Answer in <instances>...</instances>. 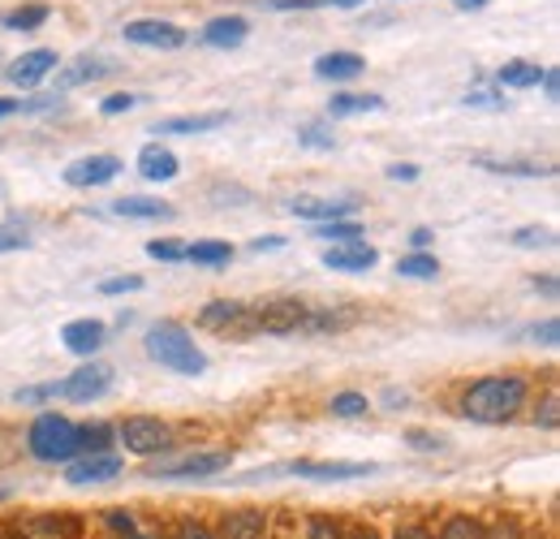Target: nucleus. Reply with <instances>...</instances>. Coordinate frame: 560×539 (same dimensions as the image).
Here are the masks:
<instances>
[{"mask_svg":"<svg viewBox=\"0 0 560 539\" xmlns=\"http://www.w3.org/2000/svg\"><path fill=\"white\" fill-rule=\"evenodd\" d=\"M526 398H530V385L522 376H483V380H475L462 393V414L470 423L495 427V423L517 418V410L526 405Z\"/></svg>","mask_w":560,"mask_h":539,"instance_id":"obj_1","label":"nucleus"},{"mask_svg":"<svg viewBox=\"0 0 560 539\" xmlns=\"http://www.w3.org/2000/svg\"><path fill=\"white\" fill-rule=\"evenodd\" d=\"M142 345H147V354H151L160 367H168V371H177V376H203V371H208V354L195 345V337H190L182 324H173V320L151 324V333L142 337Z\"/></svg>","mask_w":560,"mask_h":539,"instance_id":"obj_2","label":"nucleus"},{"mask_svg":"<svg viewBox=\"0 0 560 539\" xmlns=\"http://www.w3.org/2000/svg\"><path fill=\"white\" fill-rule=\"evenodd\" d=\"M26 445L39 462H70L78 454V423H70L66 414H39L26 432Z\"/></svg>","mask_w":560,"mask_h":539,"instance_id":"obj_3","label":"nucleus"},{"mask_svg":"<svg viewBox=\"0 0 560 539\" xmlns=\"http://www.w3.org/2000/svg\"><path fill=\"white\" fill-rule=\"evenodd\" d=\"M306 311H311V302H302V298H268V302L250 307V320H255V333L293 337V333H302Z\"/></svg>","mask_w":560,"mask_h":539,"instance_id":"obj_4","label":"nucleus"},{"mask_svg":"<svg viewBox=\"0 0 560 539\" xmlns=\"http://www.w3.org/2000/svg\"><path fill=\"white\" fill-rule=\"evenodd\" d=\"M117 440L126 445V454L151 458V454H164V449L173 445V432H168V423H160L155 414H130V418L117 427Z\"/></svg>","mask_w":560,"mask_h":539,"instance_id":"obj_5","label":"nucleus"},{"mask_svg":"<svg viewBox=\"0 0 560 539\" xmlns=\"http://www.w3.org/2000/svg\"><path fill=\"white\" fill-rule=\"evenodd\" d=\"M199 324L220 333V337H250L255 333V320H250V302H237V298H215L199 311Z\"/></svg>","mask_w":560,"mask_h":539,"instance_id":"obj_6","label":"nucleus"},{"mask_svg":"<svg viewBox=\"0 0 560 539\" xmlns=\"http://www.w3.org/2000/svg\"><path fill=\"white\" fill-rule=\"evenodd\" d=\"M108 389H113V367H104V363L78 367L73 376L57 380V398H66V402H95V398H104Z\"/></svg>","mask_w":560,"mask_h":539,"instance_id":"obj_7","label":"nucleus"},{"mask_svg":"<svg viewBox=\"0 0 560 539\" xmlns=\"http://www.w3.org/2000/svg\"><path fill=\"white\" fill-rule=\"evenodd\" d=\"M233 467V454L229 449H208V454H190L182 462H168V467H155L147 471L151 479H211V474L229 471Z\"/></svg>","mask_w":560,"mask_h":539,"instance_id":"obj_8","label":"nucleus"},{"mask_svg":"<svg viewBox=\"0 0 560 539\" xmlns=\"http://www.w3.org/2000/svg\"><path fill=\"white\" fill-rule=\"evenodd\" d=\"M18 539H82V523L73 514H31L13 527Z\"/></svg>","mask_w":560,"mask_h":539,"instance_id":"obj_9","label":"nucleus"},{"mask_svg":"<svg viewBox=\"0 0 560 539\" xmlns=\"http://www.w3.org/2000/svg\"><path fill=\"white\" fill-rule=\"evenodd\" d=\"M380 471L375 462H293L289 474L315 479V483H346V479H371Z\"/></svg>","mask_w":560,"mask_h":539,"instance_id":"obj_10","label":"nucleus"},{"mask_svg":"<svg viewBox=\"0 0 560 539\" xmlns=\"http://www.w3.org/2000/svg\"><path fill=\"white\" fill-rule=\"evenodd\" d=\"M121 173V160L117 156H82L66 169V182L78 191H91V186H108L113 177Z\"/></svg>","mask_w":560,"mask_h":539,"instance_id":"obj_11","label":"nucleus"},{"mask_svg":"<svg viewBox=\"0 0 560 539\" xmlns=\"http://www.w3.org/2000/svg\"><path fill=\"white\" fill-rule=\"evenodd\" d=\"M126 39L142 44V48H182L186 31L173 22H160V18H139V22H126Z\"/></svg>","mask_w":560,"mask_h":539,"instance_id":"obj_12","label":"nucleus"},{"mask_svg":"<svg viewBox=\"0 0 560 539\" xmlns=\"http://www.w3.org/2000/svg\"><path fill=\"white\" fill-rule=\"evenodd\" d=\"M117 474H121V458H113V454H86V458H78L70 471H66V483L86 488V483H108Z\"/></svg>","mask_w":560,"mask_h":539,"instance_id":"obj_13","label":"nucleus"},{"mask_svg":"<svg viewBox=\"0 0 560 539\" xmlns=\"http://www.w3.org/2000/svg\"><path fill=\"white\" fill-rule=\"evenodd\" d=\"M104 341H108L104 320H70V324L61 329V345H66L70 354H78V358H91Z\"/></svg>","mask_w":560,"mask_h":539,"instance_id":"obj_14","label":"nucleus"},{"mask_svg":"<svg viewBox=\"0 0 560 539\" xmlns=\"http://www.w3.org/2000/svg\"><path fill=\"white\" fill-rule=\"evenodd\" d=\"M57 69V53H48V48H35V53H26V57H18L13 66H9V82L13 87H39L48 73Z\"/></svg>","mask_w":560,"mask_h":539,"instance_id":"obj_15","label":"nucleus"},{"mask_svg":"<svg viewBox=\"0 0 560 539\" xmlns=\"http://www.w3.org/2000/svg\"><path fill=\"white\" fill-rule=\"evenodd\" d=\"M289 211L302 216V220H315V225H328V220H350L358 211L353 199H289Z\"/></svg>","mask_w":560,"mask_h":539,"instance_id":"obj_16","label":"nucleus"},{"mask_svg":"<svg viewBox=\"0 0 560 539\" xmlns=\"http://www.w3.org/2000/svg\"><path fill=\"white\" fill-rule=\"evenodd\" d=\"M268 536V514L264 509H233L220 518L215 539H264Z\"/></svg>","mask_w":560,"mask_h":539,"instance_id":"obj_17","label":"nucleus"},{"mask_svg":"<svg viewBox=\"0 0 560 539\" xmlns=\"http://www.w3.org/2000/svg\"><path fill=\"white\" fill-rule=\"evenodd\" d=\"M375 246H362V242H350V246H332L324 255V268L332 272H371L375 268Z\"/></svg>","mask_w":560,"mask_h":539,"instance_id":"obj_18","label":"nucleus"},{"mask_svg":"<svg viewBox=\"0 0 560 539\" xmlns=\"http://www.w3.org/2000/svg\"><path fill=\"white\" fill-rule=\"evenodd\" d=\"M177 169H182V164H177V156H173L168 147H155V142H151V147H142L139 173L147 177V182H173V177H177Z\"/></svg>","mask_w":560,"mask_h":539,"instance_id":"obj_19","label":"nucleus"},{"mask_svg":"<svg viewBox=\"0 0 560 539\" xmlns=\"http://www.w3.org/2000/svg\"><path fill=\"white\" fill-rule=\"evenodd\" d=\"M229 126V113H195V117H173V122H160L155 135H208Z\"/></svg>","mask_w":560,"mask_h":539,"instance_id":"obj_20","label":"nucleus"},{"mask_svg":"<svg viewBox=\"0 0 560 539\" xmlns=\"http://www.w3.org/2000/svg\"><path fill=\"white\" fill-rule=\"evenodd\" d=\"M362 69H366V61L353 57V53H328V57L315 61V73L328 78V82H350V78H358Z\"/></svg>","mask_w":560,"mask_h":539,"instance_id":"obj_21","label":"nucleus"},{"mask_svg":"<svg viewBox=\"0 0 560 539\" xmlns=\"http://www.w3.org/2000/svg\"><path fill=\"white\" fill-rule=\"evenodd\" d=\"M246 31L250 26L242 18H215V22L203 26V44H211V48H237L246 39Z\"/></svg>","mask_w":560,"mask_h":539,"instance_id":"obj_22","label":"nucleus"},{"mask_svg":"<svg viewBox=\"0 0 560 539\" xmlns=\"http://www.w3.org/2000/svg\"><path fill=\"white\" fill-rule=\"evenodd\" d=\"M353 320V311H332V307H311L306 311V324H302V333H341V329H350Z\"/></svg>","mask_w":560,"mask_h":539,"instance_id":"obj_23","label":"nucleus"},{"mask_svg":"<svg viewBox=\"0 0 560 539\" xmlns=\"http://www.w3.org/2000/svg\"><path fill=\"white\" fill-rule=\"evenodd\" d=\"M113 211H117V216H135V220H173V207H168V203L139 199V195L117 199V203H113Z\"/></svg>","mask_w":560,"mask_h":539,"instance_id":"obj_24","label":"nucleus"},{"mask_svg":"<svg viewBox=\"0 0 560 539\" xmlns=\"http://www.w3.org/2000/svg\"><path fill=\"white\" fill-rule=\"evenodd\" d=\"M186 260L190 264H203V268H224L233 260V246L229 242H186Z\"/></svg>","mask_w":560,"mask_h":539,"instance_id":"obj_25","label":"nucleus"},{"mask_svg":"<svg viewBox=\"0 0 560 539\" xmlns=\"http://www.w3.org/2000/svg\"><path fill=\"white\" fill-rule=\"evenodd\" d=\"M104 73H113V66H104V61H73L66 73H57V91H73L78 82H95Z\"/></svg>","mask_w":560,"mask_h":539,"instance_id":"obj_26","label":"nucleus"},{"mask_svg":"<svg viewBox=\"0 0 560 539\" xmlns=\"http://www.w3.org/2000/svg\"><path fill=\"white\" fill-rule=\"evenodd\" d=\"M539 78H544V69L530 66V61H509V66L500 69V87H513V91L539 87Z\"/></svg>","mask_w":560,"mask_h":539,"instance_id":"obj_27","label":"nucleus"},{"mask_svg":"<svg viewBox=\"0 0 560 539\" xmlns=\"http://www.w3.org/2000/svg\"><path fill=\"white\" fill-rule=\"evenodd\" d=\"M311 233H315V238H324V242H337V246L362 242V225H353V220H328V225H315Z\"/></svg>","mask_w":560,"mask_h":539,"instance_id":"obj_28","label":"nucleus"},{"mask_svg":"<svg viewBox=\"0 0 560 539\" xmlns=\"http://www.w3.org/2000/svg\"><path fill=\"white\" fill-rule=\"evenodd\" d=\"M488 173H509V177H552V164H517V160H479Z\"/></svg>","mask_w":560,"mask_h":539,"instance_id":"obj_29","label":"nucleus"},{"mask_svg":"<svg viewBox=\"0 0 560 539\" xmlns=\"http://www.w3.org/2000/svg\"><path fill=\"white\" fill-rule=\"evenodd\" d=\"M0 22H4L9 31H35V26H44V22H48V4H22V9L4 13Z\"/></svg>","mask_w":560,"mask_h":539,"instance_id":"obj_30","label":"nucleus"},{"mask_svg":"<svg viewBox=\"0 0 560 539\" xmlns=\"http://www.w3.org/2000/svg\"><path fill=\"white\" fill-rule=\"evenodd\" d=\"M375 108H384V100H380V95H332V104H328V113H332V117L375 113Z\"/></svg>","mask_w":560,"mask_h":539,"instance_id":"obj_31","label":"nucleus"},{"mask_svg":"<svg viewBox=\"0 0 560 539\" xmlns=\"http://www.w3.org/2000/svg\"><path fill=\"white\" fill-rule=\"evenodd\" d=\"M113 440V427L108 423H86L78 427V454H104Z\"/></svg>","mask_w":560,"mask_h":539,"instance_id":"obj_32","label":"nucleus"},{"mask_svg":"<svg viewBox=\"0 0 560 539\" xmlns=\"http://www.w3.org/2000/svg\"><path fill=\"white\" fill-rule=\"evenodd\" d=\"M431 539H483V523L470 518V514H453V518L440 527V536H431Z\"/></svg>","mask_w":560,"mask_h":539,"instance_id":"obj_33","label":"nucleus"},{"mask_svg":"<svg viewBox=\"0 0 560 539\" xmlns=\"http://www.w3.org/2000/svg\"><path fill=\"white\" fill-rule=\"evenodd\" d=\"M328 410H332L337 418H362V414L371 410V402H366V393H353V389H346V393H337V398L328 402Z\"/></svg>","mask_w":560,"mask_h":539,"instance_id":"obj_34","label":"nucleus"},{"mask_svg":"<svg viewBox=\"0 0 560 539\" xmlns=\"http://www.w3.org/2000/svg\"><path fill=\"white\" fill-rule=\"evenodd\" d=\"M513 246L522 251H539V246H557V233L548 225H530V229H517L513 233Z\"/></svg>","mask_w":560,"mask_h":539,"instance_id":"obj_35","label":"nucleus"},{"mask_svg":"<svg viewBox=\"0 0 560 539\" xmlns=\"http://www.w3.org/2000/svg\"><path fill=\"white\" fill-rule=\"evenodd\" d=\"M397 272H401V276H415V280H431V276L440 272V264H435V255H422V251H415V255H401Z\"/></svg>","mask_w":560,"mask_h":539,"instance_id":"obj_36","label":"nucleus"},{"mask_svg":"<svg viewBox=\"0 0 560 539\" xmlns=\"http://www.w3.org/2000/svg\"><path fill=\"white\" fill-rule=\"evenodd\" d=\"M147 255H151V260H160V264H182V260H186V242L155 238V242H147Z\"/></svg>","mask_w":560,"mask_h":539,"instance_id":"obj_37","label":"nucleus"},{"mask_svg":"<svg viewBox=\"0 0 560 539\" xmlns=\"http://www.w3.org/2000/svg\"><path fill=\"white\" fill-rule=\"evenodd\" d=\"M13 402H18V405L57 402V380H48V385H26V389H18V393H13Z\"/></svg>","mask_w":560,"mask_h":539,"instance_id":"obj_38","label":"nucleus"},{"mask_svg":"<svg viewBox=\"0 0 560 539\" xmlns=\"http://www.w3.org/2000/svg\"><path fill=\"white\" fill-rule=\"evenodd\" d=\"M302 539H346V531H341V523H337V518L315 514V518H306V531H302Z\"/></svg>","mask_w":560,"mask_h":539,"instance_id":"obj_39","label":"nucleus"},{"mask_svg":"<svg viewBox=\"0 0 560 539\" xmlns=\"http://www.w3.org/2000/svg\"><path fill=\"white\" fill-rule=\"evenodd\" d=\"M139 289H142V276H135V272L100 280V294H104V298H117V294H139Z\"/></svg>","mask_w":560,"mask_h":539,"instance_id":"obj_40","label":"nucleus"},{"mask_svg":"<svg viewBox=\"0 0 560 539\" xmlns=\"http://www.w3.org/2000/svg\"><path fill=\"white\" fill-rule=\"evenodd\" d=\"M535 427H544V432H557L560 427V398L557 393H548L539 410H535Z\"/></svg>","mask_w":560,"mask_h":539,"instance_id":"obj_41","label":"nucleus"},{"mask_svg":"<svg viewBox=\"0 0 560 539\" xmlns=\"http://www.w3.org/2000/svg\"><path fill=\"white\" fill-rule=\"evenodd\" d=\"M406 445H410V449H419V454H444V449H448L440 436H431V432H419V427H410V432H406Z\"/></svg>","mask_w":560,"mask_h":539,"instance_id":"obj_42","label":"nucleus"},{"mask_svg":"<svg viewBox=\"0 0 560 539\" xmlns=\"http://www.w3.org/2000/svg\"><path fill=\"white\" fill-rule=\"evenodd\" d=\"M31 246V233L18 229V225H0V251H26Z\"/></svg>","mask_w":560,"mask_h":539,"instance_id":"obj_43","label":"nucleus"},{"mask_svg":"<svg viewBox=\"0 0 560 539\" xmlns=\"http://www.w3.org/2000/svg\"><path fill=\"white\" fill-rule=\"evenodd\" d=\"M135 104H139L135 95H108V100L100 104V113H104V117H117V113H130Z\"/></svg>","mask_w":560,"mask_h":539,"instance_id":"obj_44","label":"nucleus"},{"mask_svg":"<svg viewBox=\"0 0 560 539\" xmlns=\"http://www.w3.org/2000/svg\"><path fill=\"white\" fill-rule=\"evenodd\" d=\"M108 527H113L117 536H126V539H142V536H139V527H135V518H130V514H108Z\"/></svg>","mask_w":560,"mask_h":539,"instance_id":"obj_45","label":"nucleus"},{"mask_svg":"<svg viewBox=\"0 0 560 539\" xmlns=\"http://www.w3.org/2000/svg\"><path fill=\"white\" fill-rule=\"evenodd\" d=\"M530 337L544 341V345H557V341H560V324H557V320H544V324H535V329H530Z\"/></svg>","mask_w":560,"mask_h":539,"instance_id":"obj_46","label":"nucleus"},{"mask_svg":"<svg viewBox=\"0 0 560 539\" xmlns=\"http://www.w3.org/2000/svg\"><path fill=\"white\" fill-rule=\"evenodd\" d=\"M483 539H522V527L517 523H500V527L483 531Z\"/></svg>","mask_w":560,"mask_h":539,"instance_id":"obj_47","label":"nucleus"},{"mask_svg":"<svg viewBox=\"0 0 560 539\" xmlns=\"http://www.w3.org/2000/svg\"><path fill=\"white\" fill-rule=\"evenodd\" d=\"M302 147H332V135L311 126V130H302Z\"/></svg>","mask_w":560,"mask_h":539,"instance_id":"obj_48","label":"nucleus"},{"mask_svg":"<svg viewBox=\"0 0 560 539\" xmlns=\"http://www.w3.org/2000/svg\"><path fill=\"white\" fill-rule=\"evenodd\" d=\"M177 539H215V531H208V527H199V523H186V527L177 531Z\"/></svg>","mask_w":560,"mask_h":539,"instance_id":"obj_49","label":"nucleus"},{"mask_svg":"<svg viewBox=\"0 0 560 539\" xmlns=\"http://www.w3.org/2000/svg\"><path fill=\"white\" fill-rule=\"evenodd\" d=\"M466 104H475V108H500V104H504V95H475V91H470V95H466Z\"/></svg>","mask_w":560,"mask_h":539,"instance_id":"obj_50","label":"nucleus"},{"mask_svg":"<svg viewBox=\"0 0 560 539\" xmlns=\"http://www.w3.org/2000/svg\"><path fill=\"white\" fill-rule=\"evenodd\" d=\"M388 177H393V182H415V177H419V169H415V164H393V169H388Z\"/></svg>","mask_w":560,"mask_h":539,"instance_id":"obj_51","label":"nucleus"},{"mask_svg":"<svg viewBox=\"0 0 560 539\" xmlns=\"http://www.w3.org/2000/svg\"><path fill=\"white\" fill-rule=\"evenodd\" d=\"M272 9H319L324 0H268Z\"/></svg>","mask_w":560,"mask_h":539,"instance_id":"obj_52","label":"nucleus"},{"mask_svg":"<svg viewBox=\"0 0 560 539\" xmlns=\"http://www.w3.org/2000/svg\"><path fill=\"white\" fill-rule=\"evenodd\" d=\"M280 246H284L280 238H255V242H250V251H255V255H264V251H280Z\"/></svg>","mask_w":560,"mask_h":539,"instance_id":"obj_53","label":"nucleus"},{"mask_svg":"<svg viewBox=\"0 0 560 539\" xmlns=\"http://www.w3.org/2000/svg\"><path fill=\"white\" fill-rule=\"evenodd\" d=\"M539 82H544V95H548V100H557L560 91H557V69H544V78H539Z\"/></svg>","mask_w":560,"mask_h":539,"instance_id":"obj_54","label":"nucleus"},{"mask_svg":"<svg viewBox=\"0 0 560 539\" xmlns=\"http://www.w3.org/2000/svg\"><path fill=\"white\" fill-rule=\"evenodd\" d=\"M393 539H431V531H427V527H401Z\"/></svg>","mask_w":560,"mask_h":539,"instance_id":"obj_55","label":"nucleus"},{"mask_svg":"<svg viewBox=\"0 0 560 539\" xmlns=\"http://www.w3.org/2000/svg\"><path fill=\"white\" fill-rule=\"evenodd\" d=\"M535 289H544L548 298H557V276H535Z\"/></svg>","mask_w":560,"mask_h":539,"instance_id":"obj_56","label":"nucleus"},{"mask_svg":"<svg viewBox=\"0 0 560 539\" xmlns=\"http://www.w3.org/2000/svg\"><path fill=\"white\" fill-rule=\"evenodd\" d=\"M13 113H22V100H0V117H13Z\"/></svg>","mask_w":560,"mask_h":539,"instance_id":"obj_57","label":"nucleus"},{"mask_svg":"<svg viewBox=\"0 0 560 539\" xmlns=\"http://www.w3.org/2000/svg\"><path fill=\"white\" fill-rule=\"evenodd\" d=\"M410 242H415V246H427V242H431V229H415Z\"/></svg>","mask_w":560,"mask_h":539,"instance_id":"obj_58","label":"nucleus"},{"mask_svg":"<svg viewBox=\"0 0 560 539\" xmlns=\"http://www.w3.org/2000/svg\"><path fill=\"white\" fill-rule=\"evenodd\" d=\"M324 4H332V9H358V4H366V0H324Z\"/></svg>","mask_w":560,"mask_h":539,"instance_id":"obj_59","label":"nucleus"},{"mask_svg":"<svg viewBox=\"0 0 560 539\" xmlns=\"http://www.w3.org/2000/svg\"><path fill=\"white\" fill-rule=\"evenodd\" d=\"M457 4H462V9H483L488 0H457Z\"/></svg>","mask_w":560,"mask_h":539,"instance_id":"obj_60","label":"nucleus"},{"mask_svg":"<svg viewBox=\"0 0 560 539\" xmlns=\"http://www.w3.org/2000/svg\"><path fill=\"white\" fill-rule=\"evenodd\" d=\"M350 539H380V536H375V531H353Z\"/></svg>","mask_w":560,"mask_h":539,"instance_id":"obj_61","label":"nucleus"},{"mask_svg":"<svg viewBox=\"0 0 560 539\" xmlns=\"http://www.w3.org/2000/svg\"><path fill=\"white\" fill-rule=\"evenodd\" d=\"M4 496H9V488H0V501H4Z\"/></svg>","mask_w":560,"mask_h":539,"instance_id":"obj_62","label":"nucleus"}]
</instances>
